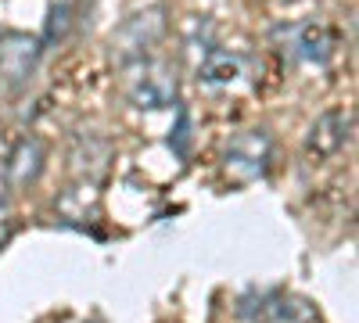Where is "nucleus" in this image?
<instances>
[{
  "label": "nucleus",
  "instance_id": "obj_1",
  "mask_svg": "<svg viewBox=\"0 0 359 323\" xmlns=\"http://www.w3.org/2000/svg\"><path fill=\"white\" fill-rule=\"evenodd\" d=\"M269 162H273V137L266 130H245L226 144L223 176L237 187H248L269 172Z\"/></svg>",
  "mask_w": 359,
  "mask_h": 323
},
{
  "label": "nucleus",
  "instance_id": "obj_2",
  "mask_svg": "<svg viewBox=\"0 0 359 323\" xmlns=\"http://www.w3.org/2000/svg\"><path fill=\"white\" fill-rule=\"evenodd\" d=\"M237 312L252 323H316V309L284 291H252L237 302Z\"/></svg>",
  "mask_w": 359,
  "mask_h": 323
},
{
  "label": "nucleus",
  "instance_id": "obj_3",
  "mask_svg": "<svg viewBox=\"0 0 359 323\" xmlns=\"http://www.w3.org/2000/svg\"><path fill=\"white\" fill-rule=\"evenodd\" d=\"M40 40L18 33V29H8L0 33V86L4 90H18V86L29 83L36 62H40Z\"/></svg>",
  "mask_w": 359,
  "mask_h": 323
},
{
  "label": "nucleus",
  "instance_id": "obj_4",
  "mask_svg": "<svg viewBox=\"0 0 359 323\" xmlns=\"http://www.w3.org/2000/svg\"><path fill=\"white\" fill-rule=\"evenodd\" d=\"M130 101L140 111L169 108L176 101V72L165 62H140L130 76Z\"/></svg>",
  "mask_w": 359,
  "mask_h": 323
},
{
  "label": "nucleus",
  "instance_id": "obj_5",
  "mask_svg": "<svg viewBox=\"0 0 359 323\" xmlns=\"http://www.w3.org/2000/svg\"><path fill=\"white\" fill-rule=\"evenodd\" d=\"M348 130H352V115L348 111H341V108L323 111L320 119L309 126V140H306L309 155H316V158L338 155L345 144H348Z\"/></svg>",
  "mask_w": 359,
  "mask_h": 323
},
{
  "label": "nucleus",
  "instance_id": "obj_6",
  "mask_svg": "<svg viewBox=\"0 0 359 323\" xmlns=\"http://www.w3.org/2000/svg\"><path fill=\"white\" fill-rule=\"evenodd\" d=\"M43 162H47V148H43V140L36 137H22L15 144V151L4 165L8 172V184L11 187H29V184H36L40 180V172H43Z\"/></svg>",
  "mask_w": 359,
  "mask_h": 323
},
{
  "label": "nucleus",
  "instance_id": "obj_7",
  "mask_svg": "<svg viewBox=\"0 0 359 323\" xmlns=\"http://www.w3.org/2000/svg\"><path fill=\"white\" fill-rule=\"evenodd\" d=\"M294 50H298V57H302V62H309V65H327V62L334 57V50H338V36H334L331 25L309 22V25L298 29Z\"/></svg>",
  "mask_w": 359,
  "mask_h": 323
},
{
  "label": "nucleus",
  "instance_id": "obj_8",
  "mask_svg": "<svg viewBox=\"0 0 359 323\" xmlns=\"http://www.w3.org/2000/svg\"><path fill=\"white\" fill-rule=\"evenodd\" d=\"M237 76H241V57L223 50V47H208L201 65H198V79L212 83V86H230L237 83Z\"/></svg>",
  "mask_w": 359,
  "mask_h": 323
},
{
  "label": "nucleus",
  "instance_id": "obj_9",
  "mask_svg": "<svg viewBox=\"0 0 359 323\" xmlns=\"http://www.w3.org/2000/svg\"><path fill=\"white\" fill-rule=\"evenodd\" d=\"M57 212H62L69 223H83L86 212L97 216V187L90 180H79L76 187H69L62 194V201H57Z\"/></svg>",
  "mask_w": 359,
  "mask_h": 323
},
{
  "label": "nucleus",
  "instance_id": "obj_10",
  "mask_svg": "<svg viewBox=\"0 0 359 323\" xmlns=\"http://www.w3.org/2000/svg\"><path fill=\"white\" fill-rule=\"evenodd\" d=\"M69 22H72V8H69V4H54L50 15H47V33H43L40 47H54L57 40H65Z\"/></svg>",
  "mask_w": 359,
  "mask_h": 323
},
{
  "label": "nucleus",
  "instance_id": "obj_11",
  "mask_svg": "<svg viewBox=\"0 0 359 323\" xmlns=\"http://www.w3.org/2000/svg\"><path fill=\"white\" fill-rule=\"evenodd\" d=\"M187 130H191V126H187V111L180 108V126H176V137H172L176 148H180V155H187V137H191Z\"/></svg>",
  "mask_w": 359,
  "mask_h": 323
},
{
  "label": "nucleus",
  "instance_id": "obj_12",
  "mask_svg": "<svg viewBox=\"0 0 359 323\" xmlns=\"http://www.w3.org/2000/svg\"><path fill=\"white\" fill-rule=\"evenodd\" d=\"M11 230H15L11 216H0V248H4V245L11 241Z\"/></svg>",
  "mask_w": 359,
  "mask_h": 323
}]
</instances>
